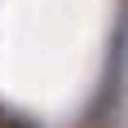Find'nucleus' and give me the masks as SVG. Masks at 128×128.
<instances>
[{"label": "nucleus", "mask_w": 128, "mask_h": 128, "mask_svg": "<svg viewBox=\"0 0 128 128\" xmlns=\"http://www.w3.org/2000/svg\"><path fill=\"white\" fill-rule=\"evenodd\" d=\"M13 128H22V124H13Z\"/></svg>", "instance_id": "nucleus-1"}]
</instances>
